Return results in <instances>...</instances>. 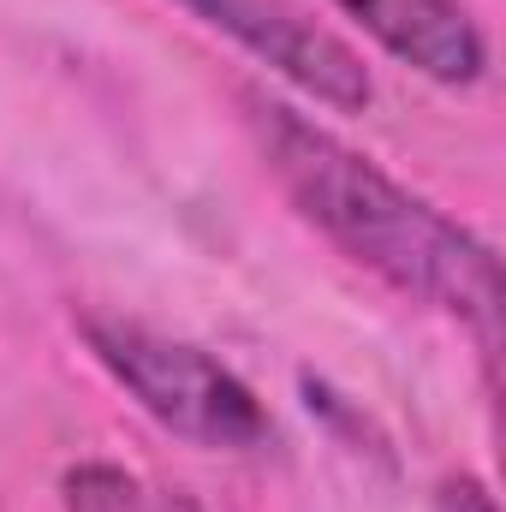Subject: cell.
Masks as SVG:
<instances>
[{
    "label": "cell",
    "instance_id": "5",
    "mask_svg": "<svg viewBox=\"0 0 506 512\" xmlns=\"http://www.w3.org/2000/svg\"><path fill=\"white\" fill-rule=\"evenodd\" d=\"M60 495H66V512H191L179 495L131 477L120 465H72Z\"/></svg>",
    "mask_w": 506,
    "mask_h": 512
},
{
    "label": "cell",
    "instance_id": "4",
    "mask_svg": "<svg viewBox=\"0 0 506 512\" xmlns=\"http://www.w3.org/2000/svg\"><path fill=\"white\" fill-rule=\"evenodd\" d=\"M334 6L352 24H364V36L381 42L399 66L447 90H465L489 72V42L459 0H334Z\"/></svg>",
    "mask_w": 506,
    "mask_h": 512
},
{
    "label": "cell",
    "instance_id": "6",
    "mask_svg": "<svg viewBox=\"0 0 506 512\" xmlns=\"http://www.w3.org/2000/svg\"><path fill=\"white\" fill-rule=\"evenodd\" d=\"M435 512H501V507L477 477H447L441 495H435Z\"/></svg>",
    "mask_w": 506,
    "mask_h": 512
},
{
    "label": "cell",
    "instance_id": "3",
    "mask_svg": "<svg viewBox=\"0 0 506 512\" xmlns=\"http://www.w3.org/2000/svg\"><path fill=\"white\" fill-rule=\"evenodd\" d=\"M179 6L197 12L209 30L233 36L268 72H280L286 84H298L304 96H316L334 114H364L370 96H376L370 66L358 60V48L340 42L328 24H316L292 0H179Z\"/></svg>",
    "mask_w": 506,
    "mask_h": 512
},
{
    "label": "cell",
    "instance_id": "2",
    "mask_svg": "<svg viewBox=\"0 0 506 512\" xmlns=\"http://www.w3.org/2000/svg\"><path fill=\"white\" fill-rule=\"evenodd\" d=\"M84 340L96 364L126 387L131 399L179 441L209 447V453H262L274 441V423L251 387L239 382L221 358H209L191 340H173L149 322L90 310Z\"/></svg>",
    "mask_w": 506,
    "mask_h": 512
},
{
    "label": "cell",
    "instance_id": "1",
    "mask_svg": "<svg viewBox=\"0 0 506 512\" xmlns=\"http://www.w3.org/2000/svg\"><path fill=\"white\" fill-rule=\"evenodd\" d=\"M251 131L262 143L268 173L298 203V215L328 233L358 268H370L393 292L447 310L483 334L495 352L501 340V262L483 239H471L459 221H447L435 203L387 179L370 155L346 149L334 131L310 126L304 114L245 96Z\"/></svg>",
    "mask_w": 506,
    "mask_h": 512
}]
</instances>
